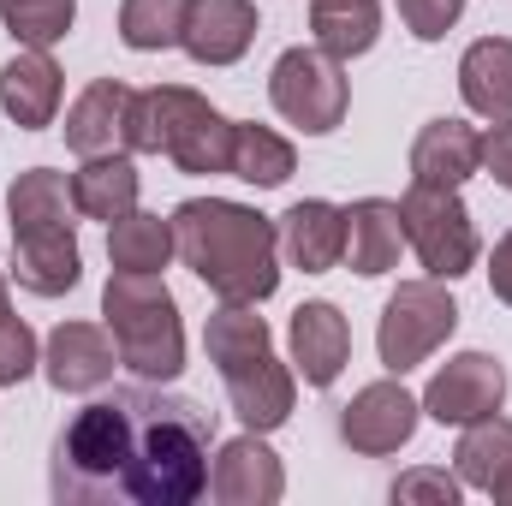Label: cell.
Masks as SVG:
<instances>
[{"instance_id": "obj_16", "label": "cell", "mask_w": 512, "mask_h": 506, "mask_svg": "<svg viewBox=\"0 0 512 506\" xmlns=\"http://www.w3.org/2000/svg\"><path fill=\"white\" fill-rule=\"evenodd\" d=\"M131 84L120 78H96L72 108H66V149L72 155H131Z\"/></svg>"}, {"instance_id": "obj_14", "label": "cell", "mask_w": 512, "mask_h": 506, "mask_svg": "<svg viewBox=\"0 0 512 506\" xmlns=\"http://www.w3.org/2000/svg\"><path fill=\"white\" fill-rule=\"evenodd\" d=\"M286 346H292V370L304 376V387H334L346 358H352V322L340 316V304L310 298V304L292 310Z\"/></svg>"}, {"instance_id": "obj_11", "label": "cell", "mask_w": 512, "mask_h": 506, "mask_svg": "<svg viewBox=\"0 0 512 506\" xmlns=\"http://www.w3.org/2000/svg\"><path fill=\"white\" fill-rule=\"evenodd\" d=\"M501 399H507V370H501V358H489V352H459V358H447L429 387H423V411L447 429H465V423H477V417H489V411H501Z\"/></svg>"}, {"instance_id": "obj_10", "label": "cell", "mask_w": 512, "mask_h": 506, "mask_svg": "<svg viewBox=\"0 0 512 506\" xmlns=\"http://www.w3.org/2000/svg\"><path fill=\"white\" fill-rule=\"evenodd\" d=\"M417 417H423V399H411L399 376L370 381L340 405V441L364 459H387L417 435Z\"/></svg>"}, {"instance_id": "obj_4", "label": "cell", "mask_w": 512, "mask_h": 506, "mask_svg": "<svg viewBox=\"0 0 512 506\" xmlns=\"http://www.w3.org/2000/svg\"><path fill=\"white\" fill-rule=\"evenodd\" d=\"M203 346H209V364L227 381V399H233L245 429L268 435V429H280L292 417L298 381L274 358V334H268V322L256 316L251 304H221L203 322Z\"/></svg>"}, {"instance_id": "obj_12", "label": "cell", "mask_w": 512, "mask_h": 506, "mask_svg": "<svg viewBox=\"0 0 512 506\" xmlns=\"http://www.w3.org/2000/svg\"><path fill=\"white\" fill-rule=\"evenodd\" d=\"M209 495L221 506H274L286 495L280 453H274L256 429L233 435V441L215 453V465H209Z\"/></svg>"}, {"instance_id": "obj_5", "label": "cell", "mask_w": 512, "mask_h": 506, "mask_svg": "<svg viewBox=\"0 0 512 506\" xmlns=\"http://www.w3.org/2000/svg\"><path fill=\"white\" fill-rule=\"evenodd\" d=\"M131 155H167L179 173H227L233 120L185 84L137 90L131 96Z\"/></svg>"}, {"instance_id": "obj_21", "label": "cell", "mask_w": 512, "mask_h": 506, "mask_svg": "<svg viewBox=\"0 0 512 506\" xmlns=\"http://www.w3.org/2000/svg\"><path fill=\"white\" fill-rule=\"evenodd\" d=\"M399 251H405L399 203H387V197H358V203L346 209V262H352V274L382 280V274L399 268Z\"/></svg>"}, {"instance_id": "obj_13", "label": "cell", "mask_w": 512, "mask_h": 506, "mask_svg": "<svg viewBox=\"0 0 512 506\" xmlns=\"http://www.w3.org/2000/svg\"><path fill=\"white\" fill-rule=\"evenodd\" d=\"M114 364H120V346L96 322H60L42 346V370L54 393H96L114 381Z\"/></svg>"}, {"instance_id": "obj_29", "label": "cell", "mask_w": 512, "mask_h": 506, "mask_svg": "<svg viewBox=\"0 0 512 506\" xmlns=\"http://www.w3.org/2000/svg\"><path fill=\"white\" fill-rule=\"evenodd\" d=\"M42 364V352H36V334H30V322L24 316H0V387H18V381L30 376Z\"/></svg>"}, {"instance_id": "obj_3", "label": "cell", "mask_w": 512, "mask_h": 506, "mask_svg": "<svg viewBox=\"0 0 512 506\" xmlns=\"http://www.w3.org/2000/svg\"><path fill=\"white\" fill-rule=\"evenodd\" d=\"M72 179L54 167H30L6 191V221H12V280L30 298H60L84 280V251L72 233Z\"/></svg>"}, {"instance_id": "obj_17", "label": "cell", "mask_w": 512, "mask_h": 506, "mask_svg": "<svg viewBox=\"0 0 512 506\" xmlns=\"http://www.w3.org/2000/svg\"><path fill=\"white\" fill-rule=\"evenodd\" d=\"M280 251L298 274H328L346 262V209L328 197H304L280 215Z\"/></svg>"}, {"instance_id": "obj_18", "label": "cell", "mask_w": 512, "mask_h": 506, "mask_svg": "<svg viewBox=\"0 0 512 506\" xmlns=\"http://www.w3.org/2000/svg\"><path fill=\"white\" fill-rule=\"evenodd\" d=\"M60 96H66V78H60V66H54L48 48H24V54H12L0 66V108H6V120L18 131L54 126Z\"/></svg>"}, {"instance_id": "obj_22", "label": "cell", "mask_w": 512, "mask_h": 506, "mask_svg": "<svg viewBox=\"0 0 512 506\" xmlns=\"http://www.w3.org/2000/svg\"><path fill=\"white\" fill-rule=\"evenodd\" d=\"M459 96L477 120H512V36H483L465 48Z\"/></svg>"}, {"instance_id": "obj_31", "label": "cell", "mask_w": 512, "mask_h": 506, "mask_svg": "<svg viewBox=\"0 0 512 506\" xmlns=\"http://www.w3.org/2000/svg\"><path fill=\"white\" fill-rule=\"evenodd\" d=\"M459 477H447V471H405L399 483H393V501H435V506H459Z\"/></svg>"}, {"instance_id": "obj_28", "label": "cell", "mask_w": 512, "mask_h": 506, "mask_svg": "<svg viewBox=\"0 0 512 506\" xmlns=\"http://www.w3.org/2000/svg\"><path fill=\"white\" fill-rule=\"evenodd\" d=\"M185 30V0H120V42L137 54L179 48Z\"/></svg>"}, {"instance_id": "obj_23", "label": "cell", "mask_w": 512, "mask_h": 506, "mask_svg": "<svg viewBox=\"0 0 512 506\" xmlns=\"http://www.w3.org/2000/svg\"><path fill=\"white\" fill-rule=\"evenodd\" d=\"M137 191H143V179H137L131 155H90V161L72 173V203H78V215L108 221V227L137 209Z\"/></svg>"}, {"instance_id": "obj_34", "label": "cell", "mask_w": 512, "mask_h": 506, "mask_svg": "<svg viewBox=\"0 0 512 506\" xmlns=\"http://www.w3.org/2000/svg\"><path fill=\"white\" fill-rule=\"evenodd\" d=\"M6 310H12V298H6V280H0V316H6Z\"/></svg>"}, {"instance_id": "obj_9", "label": "cell", "mask_w": 512, "mask_h": 506, "mask_svg": "<svg viewBox=\"0 0 512 506\" xmlns=\"http://www.w3.org/2000/svg\"><path fill=\"white\" fill-rule=\"evenodd\" d=\"M268 102L286 126H298L304 137H328L352 108V84L340 72L334 54L322 48H286L268 72Z\"/></svg>"}, {"instance_id": "obj_24", "label": "cell", "mask_w": 512, "mask_h": 506, "mask_svg": "<svg viewBox=\"0 0 512 506\" xmlns=\"http://www.w3.org/2000/svg\"><path fill=\"white\" fill-rule=\"evenodd\" d=\"M310 36L334 60H358L382 36V0H310Z\"/></svg>"}, {"instance_id": "obj_30", "label": "cell", "mask_w": 512, "mask_h": 506, "mask_svg": "<svg viewBox=\"0 0 512 506\" xmlns=\"http://www.w3.org/2000/svg\"><path fill=\"white\" fill-rule=\"evenodd\" d=\"M399 18L417 42H441L465 18V0H399Z\"/></svg>"}, {"instance_id": "obj_2", "label": "cell", "mask_w": 512, "mask_h": 506, "mask_svg": "<svg viewBox=\"0 0 512 506\" xmlns=\"http://www.w3.org/2000/svg\"><path fill=\"white\" fill-rule=\"evenodd\" d=\"M173 245L221 304H262L280 286V227L245 203L185 197L173 209Z\"/></svg>"}, {"instance_id": "obj_33", "label": "cell", "mask_w": 512, "mask_h": 506, "mask_svg": "<svg viewBox=\"0 0 512 506\" xmlns=\"http://www.w3.org/2000/svg\"><path fill=\"white\" fill-rule=\"evenodd\" d=\"M489 286H495V298L512 310V233L495 245V256H489Z\"/></svg>"}, {"instance_id": "obj_8", "label": "cell", "mask_w": 512, "mask_h": 506, "mask_svg": "<svg viewBox=\"0 0 512 506\" xmlns=\"http://www.w3.org/2000/svg\"><path fill=\"white\" fill-rule=\"evenodd\" d=\"M399 221H405V245L429 268V280H459L477 268L483 245H477V221L459 203V191L411 179V191L399 197Z\"/></svg>"}, {"instance_id": "obj_1", "label": "cell", "mask_w": 512, "mask_h": 506, "mask_svg": "<svg viewBox=\"0 0 512 506\" xmlns=\"http://www.w3.org/2000/svg\"><path fill=\"white\" fill-rule=\"evenodd\" d=\"M215 411L167 381L114 387L54 435L48 489L60 506H191L209 495Z\"/></svg>"}, {"instance_id": "obj_26", "label": "cell", "mask_w": 512, "mask_h": 506, "mask_svg": "<svg viewBox=\"0 0 512 506\" xmlns=\"http://www.w3.org/2000/svg\"><path fill=\"white\" fill-rule=\"evenodd\" d=\"M227 173L256 185V191H274V185H286L298 173V155H292V143L280 131L233 120V161H227Z\"/></svg>"}, {"instance_id": "obj_25", "label": "cell", "mask_w": 512, "mask_h": 506, "mask_svg": "<svg viewBox=\"0 0 512 506\" xmlns=\"http://www.w3.org/2000/svg\"><path fill=\"white\" fill-rule=\"evenodd\" d=\"M173 251H179L173 245V221H161V215L131 209V215H120L108 227V262L126 268V274H161L173 262Z\"/></svg>"}, {"instance_id": "obj_32", "label": "cell", "mask_w": 512, "mask_h": 506, "mask_svg": "<svg viewBox=\"0 0 512 506\" xmlns=\"http://www.w3.org/2000/svg\"><path fill=\"white\" fill-rule=\"evenodd\" d=\"M483 173L501 191H512V120H495V131L483 137Z\"/></svg>"}, {"instance_id": "obj_27", "label": "cell", "mask_w": 512, "mask_h": 506, "mask_svg": "<svg viewBox=\"0 0 512 506\" xmlns=\"http://www.w3.org/2000/svg\"><path fill=\"white\" fill-rule=\"evenodd\" d=\"M0 24L18 48H54L78 24V0H0Z\"/></svg>"}, {"instance_id": "obj_7", "label": "cell", "mask_w": 512, "mask_h": 506, "mask_svg": "<svg viewBox=\"0 0 512 506\" xmlns=\"http://www.w3.org/2000/svg\"><path fill=\"white\" fill-rule=\"evenodd\" d=\"M459 328V304L441 280H399V292L387 298L382 328H376V352H382L387 376H411L417 364H429Z\"/></svg>"}, {"instance_id": "obj_6", "label": "cell", "mask_w": 512, "mask_h": 506, "mask_svg": "<svg viewBox=\"0 0 512 506\" xmlns=\"http://www.w3.org/2000/svg\"><path fill=\"white\" fill-rule=\"evenodd\" d=\"M102 316L120 346V364L143 381H179L185 376V322L161 274H126L114 268L102 286Z\"/></svg>"}, {"instance_id": "obj_20", "label": "cell", "mask_w": 512, "mask_h": 506, "mask_svg": "<svg viewBox=\"0 0 512 506\" xmlns=\"http://www.w3.org/2000/svg\"><path fill=\"white\" fill-rule=\"evenodd\" d=\"M453 471H459L465 489H483L501 506H512V423L501 411L465 423V435L453 447Z\"/></svg>"}, {"instance_id": "obj_19", "label": "cell", "mask_w": 512, "mask_h": 506, "mask_svg": "<svg viewBox=\"0 0 512 506\" xmlns=\"http://www.w3.org/2000/svg\"><path fill=\"white\" fill-rule=\"evenodd\" d=\"M471 173H483V131L465 120H429L411 143V179L459 191Z\"/></svg>"}, {"instance_id": "obj_15", "label": "cell", "mask_w": 512, "mask_h": 506, "mask_svg": "<svg viewBox=\"0 0 512 506\" xmlns=\"http://www.w3.org/2000/svg\"><path fill=\"white\" fill-rule=\"evenodd\" d=\"M256 0H185L179 48L197 66H239L256 42Z\"/></svg>"}]
</instances>
